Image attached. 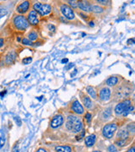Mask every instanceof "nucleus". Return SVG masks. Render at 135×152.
I'll list each match as a JSON object with an SVG mask.
<instances>
[{"label":"nucleus","mask_w":135,"mask_h":152,"mask_svg":"<svg viewBox=\"0 0 135 152\" xmlns=\"http://www.w3.org/2000/svg\"><path fill=\"white\" fill-rule=\"evenodd\" d=\"M36 152H47V151H46V150H44V149H39V150H38Z\"/></svg>","instance_id":"nucleus-44"},{"label":"nucleus","mask_w":135,"mask_h":152,"mask_svg":"<svg viewBox=\"0 0 135 152\" xmlns=\"http://www.w3.org/2000/svg\"><path fill=\"white\" fill-rule=\"evenodd\" d=\"M56 151L58 152H71V147L68 146V145H64V146H56Z\"/></svg>","instance_id":"nucleus-15"},{"label":"nucleus","mask_w":135,"mask_h":152,"mask_svg":"<svg viewBox=\"0 0 135 152\" xmlns=\"http://www.w3.org/2000/svg\"><path fill=\"white\" fill-rule=\"evenodd\" d=\"M76 74H77V69H74V72H73V73L71 74V77H74V76Z\"/></svg>","instance_id":"nucleus-37"},{"label":"nucleus","mask_w":135,"mask_h":152,"mask_svg":"<svg viewBox=\"0 0 135 152\" xmlns=\"http://www.w3.org/2000/svg\"><path fill=\"white\" fill-rule=\"evenodd\" d=\"M91 11H93L95 13H101L103 11V9L100 6H91Z\"/></svg>","instance_id":"nucleus-20"},{"label":"nucleus","mask_w":135,"mask_h":152,"mask_svg":"<svg viewBox=\"0 0 135 152\" xmlns=\"http://www.w3.org/2000/svg\"><path fill=\"white\" fill-rule=\"evenodd\" d=\"M14 25L16 29L20 31H25L29 26V23L27 19L23 15H17L14 19Z\"/></svg>","instance_id":"nucleus-1"},{"label":"nucleus","mask_w":135,"mask_h":152,"mask_svg":"<svg viewBox=\"0 0 135 152\" xmlns=\"http://www.w3.org/2000/svg\"><path fill=\"white\" fill-rule=\"evenodd\" d=\"M108 151L109 152H117V149L114 145H110L108 147Z\"/></svg>","instance_id":"nucleus-29"},{"label":"nucleus","mask_w":135,"mask_h":152,"mask_svg":"<svg viewBox=\"0 0 135 152\" xmlns=\"http://www.w3.org/2000/svg\"><path fill=\"white\" fill-rule=\"evenodd\" d=\"M99 97L101 98V101H107L111 97V90L107 87H105L101 89L99 92Z\"/></svg>","instance_id":"nucleus-9"},{"label":"nucleus","mask_w":135,"mask_h":152,"mask_svg":"<svg viewBox=\"0 0 135 152\" xmlns=\"http://www.w3.org/2000/svg\"><path fill=\"white\" fill-rule=\"evenodd\" d=\"M14 120H15V122H16V124L18 126H20L21 125V121H20V119L19 118H14Z\"/></svg>","instance_id":"nucleus-34"},{"label":"nucleus","mask_w":135,"mask_h":152,"mask_svg":"<svg viewBox=\"0 0 135 152\" xmlns=\"http://www.w3.org/2000/svg\"><path fill=\"white\" fill-rule=\"evenodd\" d=\"M63 124V117L62 115H56L51 121V127L53 129H57Z\"/></svg>","instance_id":"nucleus-7"},{"label":"nucleus","mask_w":135,"mask_h":152,"mask_svg":"<svg viewBox=\"0 0 135 152\" xmlns=\"http://www.w3.org/2000/svg\"><path fill=\"white\" fill-rule=\"evenodd\" d=\"M93 152H100V151H93Z\"/></svg>","instance_id":"nucleus-49"},{"label":"nucleus","mask_w":135,"mask_h":152,"mask_svg":"<svg viewBox=\"0 0 135 152\" xmlns=\"http://www.w3.org/2000/svg\"><path fill=\"white\" fill-rule=\"evenodd\" d=\"M68 4H69L73 8H76L78 6V2H76V1H72V0H69V1H68Z\"/></svg>","instance_id":"nucleus-24"},{"label":"nucleus","mask_w":135,"mask_h":152,"mask_svg":"<svg viewBox=\"0 0 135 152\" xmlns=\"http://www.w3.org/2000/svg\"><path fill=\"white\" fill-rule=\"evenodd\" d=\"M22 43H23L24 45H26V46H32V45H33L32 42H31L27 37L24 38V39L22 40Z\"/></svg>","instance_id":"nucleus-23"},{"label":"nucleus","mask_w":135,"mask_h":152,"mask_svg":"<svg viewBox=\"0 0 135 152\" xmlns=\"http://www.w3.org/2000/svg\"><path fill=\"white\" fill-rule=\"evenodd\" d=\"M7 10L5 9H0V19L2 18V17H4L5 14H7Z\"/></svg>","instance_id":"nucleus-28"},{"label":"nucleus","mask_w":135,"mask_h":152,"mask_svg":"<svg viewBox=\"0 0 135 152\" xmlns=\"http://www.w3.org/2000/svg\"><path fill=\"white\" fill-rule=\"evenodd\" d=\"M132 111H134V107H132L131 105L128 107V108L126 109V110L124 111L123 112H122V114H123V116H128V114L132 112Z\"/></svg>","instance_id":"nucleus-21"},{"label":"nucleus","mask_w":135,"mask_h":152,"mask_svg":"<svg viewBox=\"0 0 135 152\" xmlns=\"http://www.w3.org/2000/svg\"><path fill=\"white\" fill-rule=\"evenodd\" d=\"M97 3L101 4H103V5H106V4H107L109 2L107 1V0H98V1H97Z\"/></svg>","instance_id":"nucleus-32"},{"label":"nucleus","mask_w":135,"mask_h":152,"mask_svg":"<svg viewBox=\"0 0 135 152\" xmlns=\"http://www.w3.org/2000/svg\"><path fill=\"white\" fill-rule=\"evenodd\" d=\"M31 61H32V58H25L22 60V63H23L24 64H28V63H30Z\"/></svg>","instance_id":"nucleus-26"},{"label":"nucleus","mask_w":135,"mask_h":152,"mask_svg":"<svg viewBox=\"0 0 135 152\" xmlns=\"http://www.w3.org/2000/svg\"><path fill=\"white\" fill-rule=\"evenodd\" d=\"M95 134H91V135H89L87 136L85 139V145L89 146V147H91V146H93V145L95 144Z\"/></svg>","instance_id":"nucleus-13"},{"label":"nucleus","mask_w":135,"mask_h":152,"mask_svg":"<svg viewBox=\"0 0 135 152\" xmlns=\"http://www.w3.org/2000/svg\"><path fill=\"white\" fill-rule=\"evenodd\" d=\"M127 152H135L134 147H132V148H131V149H130V150H129V151H127Z\"/></svg>","instance_id":"nucleus-40"},{"label":"nucleus","mask_w":135,"mask_h":152,"mask_svg":"<svg viewBox=\"0 0 135 152\" xmlns=\"http://www.w3.org/2000/svg\"><path fill=\"white\" fill-rule=\"evenodd\" d=\"M85 119H86V121H87L88 123L90 122V120H91V115H90V113H86L85 114Z\"/></svg>","instance_id":"nucleus-31"},{"label":"nucleus","mask_w":135,"mask_h":152,"mask_svg":"<svg viewBox=\"0 0 135 152\" xmlns=\"http://www.w3.org/2000/svg\"><path fill=\"white\" fill-rule=\"evenodd\" d=\"M41 45V42H37V43H36V45H35V46H36V47H37V46H40Z\"/></svg>","instance_id":"nucleus-47"},{"label":"nucleus","mask_w":135,"mask_h":152,"mask_svg":"<svg viewBox=\"0 0 135 152\" xmlns=\"http://www.w3.org/2000/svg\"><path fill=\"white\" fill-rule=\"evenodd\" d=\"M6 92H7L6 90H4L2 93H0V97H4V94H5Z\"/></svg>","instance_id":"nucleus-43"},{"label":"nucleus","mask_w":135,"mask_h":152,"mask_svg":"<svg viewBox=\"0 0 135 152\" xmlns=\"http://www.w3.org/2000/svg\"><path fill=\"white\" fill-rule=\"evenodd\" d=\"M68 62V58H63V59L62 60V63H66Z\"/></svg>","instance_id":"nucleus-39"},{"label":"nucleus","mask_w":135,"mask_h":152,"mask_svg":"<svg viewBox=\"0 0 135 152\" xmlns=\"http://www.w3.org/2000/svg\"><path fill=\"white\" fill-rule=\"evenodd\" d=\"M116 144L118 145V146H124V145L126 144V141L125 139H121V140H117L116 142Z\"/></svg>","instance_id":"nucleus-27"},{"label":"nucleus","mask_w":135,"mask_h":152,"mask_svg":"<svg viewBox=\"0 0 135 152\" xmlns=\"http://www.w3.org/2000/svg\"><path fill=\"white\" fill-rule=\"evenodd\" d=\"M29 7H30V3L28 1H25L22 4H20V5H18V7L16 8V10L20 14H25L29 9Z\"/></svg>","instance_id":"nucleus-10"},{"label":"nucleus","mask_w":135,"mask_h":152,"mask_svg":"<svg viewBox=\"0 0 135 152\" xmlns=\"http://www.w3.org/2000/svg\"><path fill=\"white\" fill-rule=\"evenodd\" d=\"M117 81H118V79L117 77H115V76H112V77H110L109 79L107 80L106 83L109 86H113V85L117 84Z\"/></svg>","instance_id":"nucleus-14"},{"label":"nucleus","mask_w":135,"mask_h":152,"mask_svg":"<svg viewBox=\"0 0 135 152\" xmlns=\"http://www.w3.org/2000/svg\"><path fill=\"white\" fill-rule=\"evenodd\" d=\"M47 27H48V29H49V31H55V30H56V28H55V26H54L53 25H52V24H49L48 26H47Z\"/></svg>","instance_id":"nucleus-30"},{"label":"nucleus","mask_w":135,"mask_h":152,"mask_svg":"<svg viewBox=\"0 0 135 152\" xmlns=\"http://www.w3.org/2000/svg\"><path fill=\"white\" fill-rule=\"evenodd\" d=\"M72 110L74 111L75 113H77V114H83L84 113V107H82V105L80 103V102L79 101H77V100H75L74 102L72 103Z\"/></svg>","instance_id":"nucleus-8"},{"label":"nucleus","mask_w":135,"mask_h":152,"mask_svg":"<svg viewBox=\"0 0 135 152\" xmlns=\"http://www.w3.org/2000/svg\"><path fill=\"white\" fill-rule=\"evenodd\" d=\"M83 102H84V105H85V107L86 108H91V107H92V102H91V100H90V97H84Z\"/></svg>","instance_id":"nucleus-17"},{"label":"nucleus","mask_w":135,"mask_h":152,"mask_svg":"<svg viewBox=\"0 0 135 152\" xmlns=\"http://www.w3.org/2000/svg\"><path fill=\"white\" fill-rule=\"evenodd\" d=\"M134 124L132 123L131 124H129L128 126V129L129 132H132V133H134Z\"/></svg>","instance_id":"nucleus-25"},{"label":"nucleus","mask_w":135,"mask_h":152,"mask_svg":"<svg viewBox=\"0 0 135 152\" xmlns=\"http://www.w3.org/2000/svg\"><path fill=\"white\" fill-rule=\"evenodd\" d=\"M89 26H91V27H93V26H95V25H94V22H92V21H90V22L89 23Z\"/></svg>","instance_id":"nucleus-42"},{"label":"nucleus","mask_w":135,"mask_h":152,"mask_svg":"<svg viewBox=\"0 0 135 152\" xmlns=\"http://www.w3.org/2000/svg\"><path fill=\"white\" fill-rule=\"evenodd\" d=\"M4 45V39L3 38H0V48Z\"/></svg>","instance_id":"nucleus-38"},{"label":"nucleus","mask_w":135,"mask_h":152,"mask_svg":"<svg viewBox=\"0 0 135 152\" xmlns=\"http://www.w3.org/2000/svg\"><path fill=\"white\" fill-rule=\"evenodd\" d=\"M78 7L80 8L81 10L85 11V12L91 11V5L90 4L89 2H86V1H80V2H78Z\"/></svg>","instance_id":"nucleus-11"},{"label":"nucleus","mask_w":135,"mask_h":152,"mask_svg":"<svg viewBox=\"0 0 135 152\" xmlns=\"http://www.w3.org/2000/svg\"><path fill=\"white\" fill-rule=\"evenodd\" d=\"M130 104H131V102L129 100H126L124 102L118 103L115 107V112L117 114H122L130 106Z\"/></svg>","instance_id":"nucleus-5"},{"label":"nucleus","mask_w":135,"mask_h":152,"mask_svg":"<svg viewBox=\"0 0 135 152\" xmlns=\"http://www.w3.org/2000/svg\"><path fill=\"white\" fill-rule=\"evenodd\" d=\"M66 128H67L68 130L73 131V129H74V124H73L71 121H68V120L67 123H66Z\"/></svg>","instance_id":"nucleus-22"},{"label":"nucleus","mask_w":135,"mask_h":152,"mask_svg":"<svg viewBox=\"0 0 135 152\" xmlns=\"http://www.w3.org/2000/svg\"><path fill=\"white\" fill-rule=\"evenodd\" d=\"M15 58H16V53H15V52L12 51V52L9 53L5 57V63L7 64H12L15 60Z\"/></svg>","instance_id":"nucleus-12"},{"label":"nucleus","mask_w":135,"mask_h":152,"mask_svg":"<svg viewBox=\"0 0 135 152\" xmlns=\"http://www.w3.org/2000/svg\"><path fill=\"white\" fill-rule=\"evenodd\" d=\"M13 152H19V150H18V148H15L14 150L13 151Z\"/></svg>","instance_id":"nucleus-46"},{"label":"nucleus","mask_w":135,"mask_h":152,"mask_svg":"<svg viewBox=\"0 0 135 152\" xmlns=\"http://www.w3.org/2000/svg\"><path fill=\"white\" fill-rule=\"evenodd\" d=\"M116 130H117V124H109L105 125V127L102 129V134L106 138L111 139L112 138Z\"/></svg>","instance_id":"nucleus-3"},{"label":"nucleus","mask_w":135,"mask_h":152,"mask_svg":"<svg viewBox=\"0 0 135 152\" xmlns=\"http://www.w3.org/2000/svg\"><path fill=\"white\" fill-rule=\"evenodd\" d=\"M37 37H38L37 33H36V32H35V31H32V32L29 33V34H28V36H27V38H28L31 42H32V41H36V40L37 39Z\"/></svg>","instance_id":"nucleus-18"},{"label":"nucleus","mask_w":135,"mask_h":152,"mask_svg":"<svg viewBox=\"0 0 135 152\" xmlns=\"http://www.w3.org/2000/svg\"><path fill=\"white\" fill-rule=\"evenodd\" d=\"M42 97H38V100H39V101H41V99H42Z\"/></svg>","instance_id":"nucleus-48"},{"label":"nucleus","mask_w":135,"mask_h":152,"mask_svg":"<svg viewBox=\"0 0 135 152\" xmlns=\"http://www.w3.org/2000/svg\"><path fill=\"white\" fill-rule=\"evenodd\" d=\"M27 21L29 24L31 25H37L39 23V19H38V14L35 11V10H32L31 11L29 14H28V17H27Z\"/></svg>","instance_id":"nucleus-6"},{"label":"nucleus","mask_w":135,"mask_h":152,"mask_svg":"<svg viewBox=\"0 0 135 152\" xmlns=\"http://www.w3.org/2000/svg\"><path fill=\"white\" fill-rule=\"evenodd\" d=\"M128 43H131V44H134V38H132V39H130V40H128Z\"/></svg>","instance_id":"nucleus-36"},{"label":"nucleus","mask_w":135,"mask_h":152,"mask_svg":"<svg viewBox=\"0 0 135 152\" xmlns=\"http://www.w3.org/2000/svg\"><path fill=\"white\" fill-rule=\"evenodd\" d=\"M34 9L36 13H39L41 15H47L50 14L52 8L49 4H42L41 3H36L34 4Z\"/></svg>","instance_id":"nucleus-2"},{"label":"nucleus","mask_w":135,"mask_h":152,"mask_svg":"<svg viewBox=\"0 0 135 152\" xmlns=\"http://www.w3.org/2000/svg\"><path fill=\"white\" fill-rule=\"evenodd\" d=\"M4 141H5V139L4 137H2V138L0 139V148H2L4 145Z\"/></svg>","instance_id":"nucleus-33"},{"label":"nucleus","mask_w":135,"mask_h":152,"mask_svg":"<svg viewBox=\"0 0 135 152\" xmlns=\"http://www.w3.org/2000/svg\"><path fill=\"white\" fill-rule=\"evenodd\" d=\"M87 92L90 94V96L92 97V98H94L95 99V97H96V95H95V91L94 88L93 87H91V86H88L87 87Z\"/></svg>","instance_id":"nucleus-19"},{"label":"nucleus","mask_w":135,"mask_h":152,"mask_svg":"<svg viewBox=\"0 0 135 152\" xmlns=\"http://www.w3.org/2000/svg\"><path fill=\"white\" fill-rule=\"evenodd\" d=\"M84 135H85V131H82V134H81L80 136H77L76 139H77V140H80L81 138H83L84 137Z\"/></svg>","instance_id":"nucleus-35"},{"label":"nucleus","mask_w":135,"mask_h":152,"mask_svg":"<svg viewBox=\"0 0 135 152\" xmlns=\"http://www.w3.org/2000/svg\"><path fill=\"white\" fill-rule=\"evenodd\" d=\"M61 12L63 13V14L67 18L68 20H74L75 17L74 11L71 8L69 7L67 4H63L61 5Z\"/></svg>","instance_id":"nucleus-4"},{"label":"nucleus","mask_w":135,"mask_h":152,"mask_svg":"<svg viewBox=\"0 0 135 152\" xmlns=\"http://www.w3.org/2000/svg\"><path fill=\"white\" fill-rule=\"evenodd\" d=\"M80 16H82V17H83L84 19H86V18H87V16H86V15H85V14H83V13H80Z\"/></svg>","instance_id":"nucleus-41"},{"label":"nucleus","mask_w":135,"mask_h":152,"mask_svg":"<svg viewBox=\"0 0 135 152\" xmlns=\"http://www.w3.org/2000/svg\"><path fill=\"white\" fill-rule=\"evenodd\" d=\"M128 136H129V134L125 129H122L117 134V137L120 139H126L127 138H128Z\"/></svg>","instance_id":"nucleus-16"},{"label":"nucleus","mask_w":135,"mask_h":152,"mask_svg":"<svg viewBox=\"0 0 135 152\" xmlns=\"http://www.w3.org/2000/svg\"><path fill=\"white\" fill-rule=\"evenodd\" d=\"M73 66H74V63H70V64H69V65H68V67H67V69H70V68H72Z\"/></svg>","instance_id":"nucleus-45"}]
</instances>
